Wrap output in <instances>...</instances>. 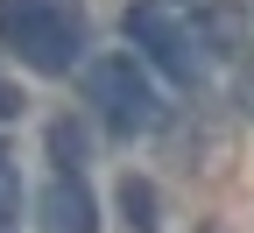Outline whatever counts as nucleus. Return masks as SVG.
Returning a JSON list of instances; mask_svg holds the SVG:
<instances>
[{
	"label": "nucleus",
	"mask_w": 254,
	"mask_h": 233,
	"mask_svg": "<svg viewBox=\"0 0 254 233\" xmlns=\"http://www.w3.org/2000/svg\"><path fill=\"white\" fill-rule=\"evenodd\" d=\"M50 155L64 162V170H85V155H92L85 127H78V120H57V127H50Z\"/></svg>",
	"instance_id": "0eeeda50"
},
{
	"label": "nucleus",
	"mask_w": 254,
	"mask_h": 233,
	"mask_svg": "<svg viewBox=\"0 0 254 233\" xmlns=\"http://www.w3.org/2000/svg\"><path fill=\"white\" fill-rule=\"evenodd\" d=\"M127 43H134L141 64H155L170 85H198L205 78V36H198V21L170 14L163 0H134V7H127Z\"/></svg>",
	"instance_id": "7ed1b4c3"
},
{
	"label": "nucleus",
	"mask_w": 254,
	"mask_h": 233,
	"mask_svg": "<svg viewBox=\"0 0 254 233\" xmlns=\"http://www.w3.org/2000/svg\"><path fill=\"white\" fill-rule=\"evenodd\" d=\"M7 113H21V92H14V85H0V120H7Z\"/></svg>",
	"instance_id": "1a4fd4ad"
},
{
	"label": "nucleus",
	"mask_w": 254,
	"mask_h": 233,
	"mask_svg": "<svg viewBox=\"0 0 254 233\" xmlns=\"http://www.w3.org/2000/svg\"><path fill=\"white\" fill-rule=\"evenodd\" d=\"M0 162H7V149H0Z\"/></svg>",
	"instance_id": "9d476101"
},
{
	"label": "nucleus",
	"mask_w": 254,
	"mask_h": 233,
	"mask_svg": "<svg viewBox=\"0 0 254 233\" xmlns=\"http://www.w3.org/2000/svg\"><path fill=\"white\" fill-rule=\"evenodd\" d=\"M36 219H43V233H99V205H92V191H85L78 170H57L43 184Z\"/></svg>",
	"instance_id": "20e7f679"
},
{
	"label": "nucleus",
	"mask_w": 254,
	"mask_h": 233,
	"mask_svg": "<svg viewBox=\"0 0 254 233\" xmlns=\"http://www.w3.org/2000/svg\"><path fill=\"white\" fill-rule=\"evenodd\" d=\"M190 21H198L205 50H219V57H247V21H240L233 7H198Z\"/></svg>",
	"instance_id": "39448f33"
},
{
	"label": "nucleus",
	"mask_w": 254,
	"mask_h": 233,
	"mask_svg": "<svg viewBox=\"0 0 254 233\" xmlns=\"http://www.w3.org/2000/svg\"><path fill=\"white\" fill-rule=\"evenodd\" d=\"M0 233H21V184L0 177Z\"/></svg>",
	"instance_id": "6e6552de"
},
{
	"label": "nucleus",
	"mask_w": 254,
	"mask_h": 233,
	"mask_svg": "<svg viewBox=\"0 0 254 233\" xmlns=\"http://www.w3.org/2000/svg\"><path fill=\"white\" fill-rule=\"evenodd\" d=\"M120 212H127L134 233H163V219H155V184L148 177H127L120 184Z\"/></svg>",
	"instance_id": "423d86ee"
},
{
	"label": "nucleus",
	"mask_w": 254,
	"mask_h": 233,
	"mask_svg": "<svg viewBox=\"0 0 254 233\" xmlns=\"http://www.w3.org/2000/svg\"><path fill=\"white\" fill-rule=\"evenodd\" d=\"M78 92H85V106L106 120V135H155L163 127V92H155L148 78V64L134 50H106V57H85V71H78Z\"/></svg>",
	"instance_id": "f03ea898"
},
{
	"label": "nucleus",
	"mask_w": 254,
	"mask_h": 233,
	"mask_svg": "<svg viewBox=\"0 0 254 233\" xmlns=\"http://www.w3.org/2000/svg\"><path fill=\"white\" fill-rule=\"evenodd\" d=\"M0 43L36 78H71V71H85L92 14H85V0H0Z\"/></svg>",
	"instance_id": "f257e3e1"
}]
</instances>
